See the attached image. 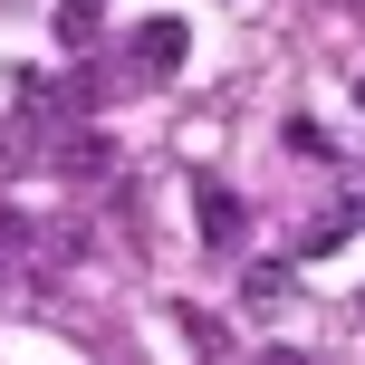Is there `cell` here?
<instances>
[{
    "instance_id": "6da1fadb",
    "label": "cell",
    "mask_w": 365,
    "mask_h": 365,
    "mask_svg": "<svg viewBox=\"0 0 365 365\" xmlns=\"http://www.w3.org/2000/svg\"><path fill=\"white\" fill-rule=\"evenodd\" d=\"M182 58H192V19H173V10H154V19H135V68L164 87V77H182Z\"/></svg>"
},
{
    "instance_id": "7a4b0ae2",
    "label": "cell",
    "mask_w": 365,
    "mask_h": 365,
    "mask_svg": "<svg viewBox=\"0 0 365 365\" xmlns=\"http://www.w3.org/2000/svg\"><path fill=\"white\" fill-rule=\"evenodd\" d=\"M289 298H298L289 259H250V269H240V317H289Z\"/></svg>"
},
{
    "instance_id": "3957f363",
    "label": "cell",
    "mask_w": 365,
    "mask_h": 365,
    "mask_svg": "<svg viewBox=\"0 0 365 365\" xmlns=\"http://www.w3.org/2000/svg\"><path fill=\"white\" fill-rule=\"evenodd\" d=\"M192 221H202L212 250H231V240H240V192H231V182H192Z\"/></svg>"
},
{
    "instance_id": "277c9868",
    "label": "cell",
    "mask_w": 365,
    "mask_h": 365,
    "mask_svg": "<svg viewBox=\"0 0 365 365\" xmlns=\"http://www.w3.org/2000/svg\"><path fill=\"white\" fill-rule=\"evenodd\" d=\"M58 48H96V0H58Z\"/></svg>"
},
{
    "instance_id": "5b68a950",
    "label": "cell",
    "mask_w": 365,
    "mask_h": 365,
    "mask_svg": "<svg viewBox=\"0 0 365 365\" xmlns=\"http://www.w3.org/2000/svg\"><path fill=\"white\" fill-rule=\"evenodd\" d=\"M346 231H356V212H346V202H336V212H327V221H317V231H308V259H317V250H336V240H346Z\"/></svg>"
},
{
    "instance_id": "8992f818",
    "label": "cell",
    "mask_w": 365,
    "mask_h": 365,
    "mask_svg": "<svg viewBox=\"0 0 365 365\" xmlns=\"http://www.w3.org/2000/svg\"><path fill=\"white\" fill-rule=\"evenodd\" d=\"M269 365H317V356H298V346H269Z\"/></svg>"
},
{
    "instance_id": "52a82bcc",
    "label": "cell",
    "mask_w": 365,
    "mask_h": 365,
    "mask_svg": "<svg viewBox=\"0 0 365 365\" xmlns=\"http://www.w3.org/2000/svg\"><path fill=\"white\" fill-rule=\"evenodd\" d=\"M356 106H365V77H356Z\"/></svg>"
}]
</instances>
